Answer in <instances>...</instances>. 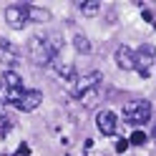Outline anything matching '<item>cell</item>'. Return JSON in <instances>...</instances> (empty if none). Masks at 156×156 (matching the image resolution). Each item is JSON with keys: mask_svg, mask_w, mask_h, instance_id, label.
<instances>
[{"mask_svg": "<svg viewBox=\"0 0 156 156\" xmlns=\"http://www.w3.org/2000/svg\"><path fill=\"white\" fill-rule=\"evenodd\" d=\"M5 23L20 30V28L28 23V3H10L5 8Z\"/></svg>", "mask_w": 156, "mask_h": 156, "instance_id": "cell-5", "label": "cell"}, {"mask_svg": "<svg viewBox=\"0 0 156 156\" xmlns=\"http://www.w3.org/2000/svg\"><path fill=\"white\" fill-rule=\"evenodd\" d=\"M113 58H116V66H119L121 71H133V51L129 45H119Z\"/></svg>", "mask_w": 156, "mask_h": 156, "instance_id": "cell-9", "label": "cell"}, {"mask_svg": "<svg viewBox=\"0 0 156 156\" xmlns=\"http://www.w3.org/2000/svg\"><path fill=\"white\" fill-rule=\"evenodd\" d=\"M0 91H23V76L18 73L15 68L3 71V78H0Z\"/></svg>", "mask_w": 156, "mask_h": 156, "instance_id": "cell-8", "label": "cell"}, {"mask_svg": "<svg viewBox=\"0 0 156 156\" xmlns=\"http://www.w3.org/2000/svg\"><path fill=\"white\" fill-rule=\"evenodd\" d=\"M96 126H98V131L103 136H113L116 129H119V116H116L111 108H101L96 113Z\"/></svg>", "mask_w": 156, "mask_h": 156, "instance_id": "cell-6", "label": "cell"}, {"mask_svg": "<svg viewBox=\"0 0 156 156\" xmlns=\"http://www.w3.org/2000/svg\"><path fill=\"white\" fill-rule=\"evenodd\" d=\"M0 58H3V63L15 66V61H18V48H15L10 41H0Z\"/></svg>", "mask_w": 156, "mask_h": 156, "instance_id": "cell-11", "label": "cell"}, {"mask_svg": "<svg viewBox=\"0 0 156 156\" xmlns=\"http://www.w3.org/2000/svg\"><path fill=\"white\" fill-rule=\"evenodd\" d=\"M156 66V48L154 45H141L139 51H133V71L139 73L141 78H149L151 71Z\"/></svg>", "mask_w": 156, "mask_h": 156, "instance_id": "cell-4", "label": "cell"}, {"mask_svg": "<svg viewBox=\"0 0 156 156\" xmlns=\"http://www.w3.org/2000/svg\"><path fill=\"white\" fill-rule=\"evenodd\" d=\"M10 126H13V121H10V119H8V116H5V113H0V133H3V136H5L8 131H10Z\"/></svg>", "mask_w": 156, "mask_h": 156, "instance_id": "cell-16", "label": "cell"}, {"mask_svg": "<svg viewBox=\"0 0 156 156\" xmlns=\"http://www.w3.org/2000/svg\"><path fill=\"white\" fill-rule=\"evenodd\" d=\"M103 83V76L98 71H88V73H78L71 78V86H68V91H71L73 98H81V96L86 91H91V88H98V86Z\"/></svg>", "mask_w": 156, "mask_h": 156, "instance_id": "cell-3", "label": "cell"}, {"mask_svg": "<svg viewBox=\"0 0 156 156\" xmlns=\"http://www.w3.org/2000/svg\"><path fill=\"white\" fill-rule=\"evenodd\" d=\"M129 144H131V146H144V144H146V133H144V131H133L131 139H129Z\"/></svg>", "mask_w": 156, "mask_h": 156, "instance_id": "cell-15", "label": "cell"}, {"mask_svg": "<svg viewBox=\"0 0 156 156\" xmlns=\"http://www.w3.org/2000/svg\"><path fill=\"white\" fill-rule=\"evenodd\" d=\"M151 113H154V108H151L149 101H131V103H126L123 111H121L123 121L131 123V126H144V123H149V121H151Z\"/></svg>", "mask_w": 156, "mask_h": 156, "instance_id": "cell-2", "label": "cell"}, {"mask_svg": "<svg viewBox=\"0 0 156 156\" xmlns=\"http://www.w3.org/2000/svg\"><path fill=\"white\" fill-rule=\"evenodd\" d=\"M98 96H101V86H98V88H91V91H86V93H83V96H81L78 101L83 103V108H91V106H96V101H98Z\"/></svg>", "mask_w": 156, "mask_h": 156, "instance_id": "cell-14", "label": "cell"}, {"mask_svg": "<svg viewBox=\"0 0 156 156\" xmlns=\"http://www.w3.org/2000/svg\"><path fill=\"white\" fill-rule=\"evenodd\" d=\"M129 146H131L129 141H126V139H121L119 144H116V149H119V151H126V149H129Z\"/></svg>", "mask_w": 156, "mask_h": 156, "instance_id": "cell-17", "label": "cell"}, {"mask_svg": "<svg viewBox=\"0 0 156 156\" xmlns=\"http://www.w3.org/2000/svg\"><path fill=\"white\" fill-rule=\"evenodd\" d=\"M101 8H103L101 0H81V3H78V10H81L86 18H96L101 13Z\"/></svg>", "mask_w": 156, "mask_h": 156, "instance_id": "cell-12", "label": "cell"}, {"mask_svg": "<svg viewBox=\"0 0 156 156\" xmlns=\"http://www.w3.org/2000/svg\"><path fill=\"white\" fill-rule=\"evenodd\" d=\"M73 48H76L78 53H83V55H91V53H93L91 41H88L83 33H76V35H73Z\"/></svg>", "mask_w": 156, "mask_h": 156, "instance_id": "cell-13", "label": "cell"}, {"mask_svg": "<svg viewBox=\"0 0 156 156\" xmlns=\"http://www.w3.org/2000/svg\"><path fill=\"white\" fill-rule=\"evenodd\" d=\"M48 20H51V10L48 8L28 3V23H48Z\"/></svg>", "mask_w": 156, "mask_h": 156, "instance_id": "cell-10", "label": "cell"}, {"mask_svg": "<svg viewBox=\"0 0 156 156\" xmlns=\"http://www.w3.org/2000/svg\"><path fill=\"white\" fill-rule=\"evenodd\" d=\"M154 139H156V129H154Z\"/></svg>", "mask_w": 156, "mask_h": 156, "instance_id": "cell-19", "label": "cell"}, {"mask_svg": "<svg viewBox=\"0 0 156 156\" xmlns=\"http://www.w3.org/2000/svg\"><path fill=\"white\" fill-rule=\"evenodd\" d=\"M41 103H43V91H38V88H25V93L20 96V101H18L15 108L23 111V113H30V111H35Z\"/></svg>", "mask_w": 156, "mask_h": 156, "instance_id": "cell-7", "label": "cell"}, {"mask_svg": "<svg viewBox=\"0 0 156 156\" xmlns=\"http://www.w3.org/2000/svg\"><path fill=\"white\" fill-rule=\"evenodd\" d=\"M28 154H30V149H28V146L23 144V146H20V149H18V156H28Z\"/></svg>", "mask_w": 156, "mask_h": 156, "instance_id": "cell-18", "label": "cell"}, {"mask_svg": "<svg viewBox=\"0 0 156 156\" xmlns=\"http://www.w3.org/2000/svg\"><path fill=\"white\" fill-rule=\"evenodd\" d=\"M28 55H30V61H33L35 66H41V68H48V66L58 58V55L53 53L51 43L45 41V33H38V35H33L30 41H28Z\"/></svg>", "mask_w": 156, "mask_h": 156, "instance_id": "cell-1", "label": "cell"}]
</instances>
